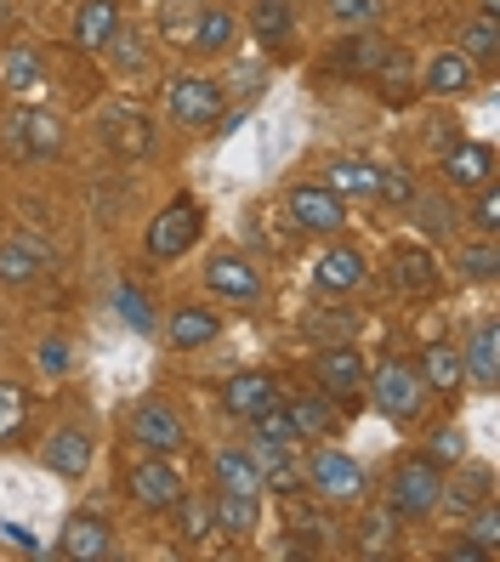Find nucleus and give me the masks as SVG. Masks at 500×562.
<instances>
[{
  "mask_svg": "<svg viewBox=\"0 0 500 562\" xmlns=\"http://www.w3.org/2000/svg\"><path fill=\"white\" fill-rule=\"evenodd\" d=\"M364 381H370V404H376L392 426H415V420H426L432 392H426V381H421L415 363H404V358H381V363H376V375H364Z\"/></svg>",
  "mask_w": 500,
  "mask_h": 562,
  "instance_id": "f257e3e1",
  "label": "nucleus"
},
{
  "mask_svg": "<svg viewBox=\"0 0 500 562\" xmlns=\"http://www.w3.org/2000/svg\"><path fill=\"white\" fill-rule=\"evenodd\" d=\"M302 472H308V494L324 506H364L370 501V472L358 467L342 449H302Z\"/></svg>",
  "mask_w": 500,
  "mask_h": 562,
  "instance_id": "f03ea898",
  "label": "nucleus"
},
{
  "mask_svg": "<svg viewBox=\"0 0 500 562\" xmlns=\"http://www.w3.org/2000/svg\"><path fill=\"white\" fill-rule=\"evenodd\" d=\"M444 501V467H432L426 454H404L387 477V506L404 522H426Z\"/></svg>",
  "mask_w": 500,
  "mask_h": 562,
  "instance_id": "7ed1b4c3",
  "label": "nucleus"
},
{
  "mask_svg": "<svg viewBox=\"0 0 500 562\" xmlns=\"http://www.w3.org/2000/svg\"><path fill=\"white\" fill-rule=\"evenodd\" d=\"M199 234H205V205L188 200V193H177V200L148 222L143 250H148V261H177V256H188L199 245Z\"/></svg>",
  "mask_w": 500,
  "mask_h": 562,
  "instance_id": "20e7f679",
  "label": "nucleus"
},
{
  "mask_svg": "<svg viewBox=\"0 0 500 562\" xmlns=\"http://www.w3.org/2000/svg\"><path fill=\"white\" fill-rule=\"evenodd\" d=\"M165 114L182 131H211V120L222 114V86L205 80V75H177L165 86Z\"/></svg>",
  "mask_w": 500,
  "mask_h": 562,
  "instance_id": "39448f33",
  "label": "nucleus"
},
{
  "mask_svg": "<svg viewBox=\"0 0 500 562\" xmlns=\"http://www.w3.org/2000/svg\"><path fill=\"white\" fill-rule=\"evenodd\" d=\"M182 472L171 467V454H148V460H137L131 467V477H125V494L137 501L143 512H171L177 501H182Z\"/></svg>",
  "mask_w": 500,
  "mask_h": 562,
  "instance_id": "423d86ee",
  "label": "nucleus"
},
{
  "mask_svg": "<svg viewBox=\"0 0 500 562\" xmlns=\"http://www.w3.org/2000/svg\"><path fill=\"white\" fill-rule=\"evenodd\" d=\"M131 443L148 449V454H182L188 449V426L171 404L159 398H143L137 409H131Z\"/></svg>",
  "mask_w": 500,
  "mask_h": 562,
  "instance_id": "0eeeda50",
  "label": "nucleus"
},
{
  "mask_svg": "<svg viewBox=\"0 0 500 562\" xmlns=\"http://www.w3.org/2000/svg\"><path fill=\"white\" fill-rule=\"evenodd\" d=\"M285 211H290V222L302 227V234H342V222H347V200L330 193L324 182H296Z\"/></svg>",
  "mask_w": 500,
  "mask_h": 562,
  "instance_id": "6e6552de",
  "label": "nucleus"
},
{
  "mask_svg": "<svg viewBox=\"0 0 500 562\" xmlns=\"http://www.w3.org/2000/svg\"><path fill=\"white\" fill-rule=\"evenodd\" d=\"M392 52V41H381L376 29H347V41H336L324 52V75H342V80H376L381 57Z\"/></svg>",
  "mask_w": 500,
  "mask_h": 562,
  "instance_id": "1a4fd4ad",
  "label": "nucleus"
},
{
  "mask_svg": "<svg viewBox=\"0 0 500 562\" xmlns=\"http://www.w3.org/2000/svg\"><path fill=\"white\" fill-rule=\"evenodd\" d=\"M7 143L23 159H52L63 148V120L52 109H12L7 114Z\"/></svg>",
  "mask_w": 500,
  "mask_h": 562,
  "instance_id": "9d476101",
  "label": "nucleus"
},
{
  "mask_svg": "<svg viewBox=\"0 0 500 562\" xmlns=\"http://www.w3.org/2000/svg\"><path fill=\"white\" fill-rule=\"evenodd\" d=\"M205 290L222 295V302H233V307H251V302H262V273L251 268L245 256L216 250V256L205 261Z\"/></svg>",
  "mask_w": 500,
  "mask_h": 562,
  "instance_id": "9b49d317",
  "label": "nucleus"
},
{
  "mask_svg": "<svg viewBox=\"0 0 500 562\" xmlns=\"http://www.w3.org/2000/svg\"><path fill=\"white\" fill-rule=\"evenodd\" d=\"M313 375L324 392H336V398H358L364 375H370V363H364V352L353 341H336V347H319L313 352Z\"/></svg>",
  "mask_w": 500,
  "mask_h": 562,
  "instance_id": "f8f14e48",
  "label": "nucleus"
},
{
  "mask_svg": "<svg viewBox=\"0 0 500 562\" xmlns=\"http://www.w3.org/2000/svg\"><path fill=\"white\" fill-rule=\"evenodd\" d=\"M114 551V528L109 517H97V512H75L69 522H63V535H57V557H69V562H103Z\"/></svg>",
  "mask_w": 500,
  "mask_h": 562,
  "instance_id": "ddd939ff",
  "label": "nucleus"
},
{
  "mask_svg": "<svg viewBox=\"0 0 500 562\" xmlns=\"http://www.w3.org/2000/svg\"><path fill=\"white\" fill-rule=\"evenodd\" d=\"M274 404H285V398H279V381L268 370H240L222 386V409L233 420H256L262 409H274Z\"/></svg>",
  "mask_w": 500,
  "mask_h": 562,
  "instance_id": "4468645a",
  "label": "nucleus"
},
{
  "mask_svg": "<svg viewBox=\"0 0 500 562\" xmlns=\"http://www.w3.org/2000/svg\"><path fill=\"white\" fill-rule=\"evenodd\" d=\"M103 143H109V154H120V159H143V154H154V120L143 114V109H103Z\"/></svg>",
  "mask_w": 500,
  "mask_h": 562,
  "instance_id": "2eb2a0df",
  "label": "nucleus"
},
{
  "mask_svg": "<svg viewBox=\"0 0 500 562\" xmlns=\"http://www.w3.org/2000/svg\"><path fill=\"white\" fill-rule=\"evenodd\" d=\"M392 284L398 295H410V302H432L438 295V261H432L426 245H398L392 250Z\"/></svg>",
  "mask_w": 500,
  "mask_h": 562,
  "instance_id": "dca6fc26",
  "label": "nucleus"
},
{
  "mask_svg": "<svg viewBox=\"0 0 500 562\" xmlns=\"http://www.w3.org/2000/svg\"><path fill=\"white\" fill-rule=\"evenodd\" d=\"M41 460H46L52 477L80 483L91 472V432H86V426H57V432L46 438V449H41Z\"/></svg>",
  "mask_w": 500,
  "mask_h": 562,
  "instance_id": "f3484780",
  "label": "nucleus"
},
{
  "mask_svg": "<svg viewBox=\"0 0 500 562\" xmlns=\"http://www.w3.org/2000/svg\"><path fill=\"white\" fill-rule=\"evenodd\" d=\"M460 363H466V381L495 392V381H500V324L495 318L473 324V336H466V347H460Z\"/></svg>",
  "mask_w": 500,
  "mask_h": 562,
  "instance_id": "a211bd4d",
  "label": "nucleus"
},
{
  "mask_svg": "<svg viewBox=\"0 0 500 562\" xmlns=\"http://www.w3.org/2000/svg\"><path fill=\"white\" fill-rule=\"evenodd\" d=\"M364 284V250L358 245H330L313 261V290L319 295H353Z\"/></svg>",
  "mask_w": 500,
  "mask_h": 562,
  "instance_id": "6ab92c4d",
  "label": "nucleus"
},
{
  "mask_svg": "<svg viewBox=\"0 0 500 562\" xmlns=\"http://www.w3.org/2000/svg\"><path fill=\"white\" fill-rule=\"evenodd\" d=\"M444 177H449V188H460V193H478V188L495 177V148H489V143H449V148H444Z\"/></svg>",
  "mask_w": 500,
  "mask_h": 562,
  "instance_id": "aec40b11",
  "label": "nucleus"
},
{
  "mask_svg": "<svg viewBox=\"0 0 500 562\" xmlns=\"http://www.w3.org/2000/svg\"><path fill=\"white\" fill-rule=\"evenodd\" d=\"M251 35L262 41V52L285 57L296 41V7L290 0H251Z\"/></svg>",
  "mask_w": 500,
  "mask_h": 562,
  "instance_id": "412c9836",
  "label": "nucleus"
},
{
  "mask_svg": "<svg viewBox=\"0 0 500 562\" xmlns=\"http://www.w3.org/2000/svg\"><path fill=\"white\" fill-rule=\"evenodd\" d=\"M256 454V472H262V494H285V501H290V494H308V472H302V454H296V449H251Z\"/></svg>",
  "mask_w": 500,
  "mask_h": 562,
  "instance_id": "4be33fe9",
  "label": "nucleus"
},
{
  "mask_svg": "<svg viewBox=\"0 0 500 562\" xmlns=\"http://www.w3.org/2000/svg\"><path fill=\"white\" fill-rule=\"evenodd\" d=\"M211 512H216V535L222 540H251L262 528V494H227V488H216Z\"/></svg>",
  "mask_w": 500,
  "mask_h": 562,
  "instance_id": "5701e85b",
  "label": "nucleus"
},
{
  "mask_svg": "<svg viewBox=\"0 0 500 562\" xmlns=\"http://www.w3.org/2000/svg\"><path fill=\"white\" fill-rule=\"evenodd\" d=\"M421 381H426V392L432 398H455V392L466 386V363H460V347H449V341H432L426 352H421Z\"/></svg>",
  "mask_w": 500,
  "mask_h": 562,
  "instance_id": "b1692460",
  "label": "nucleus"
},
{
  "mask_svg": "<svg viewBox=\"0 0 500 562\" xmlns=\"http://www.w3.org/2000/svg\"><path fill=\"white\" fill-rule=\"evenodd\" d=\"M216 336H222V313H211V307H177L171 318H165V341H171L177 352H199Z\"/></svg>",
  "mask_w": 500,
  "mask_h": 562,
  "instance_id": "393cba45",
  "label": "nucleus"
},
{
  "mask_svg": "<svg viewBox=\"0 0 500 562\" xmlns=\"http://www.w3.org/2000/svg\"><path fill=\"white\" fill-rule=\"evenodd\" d=\"M473 86H478V63L466 52H438L426 63V91L432 97H466Z\"/></svg>",
  "mask_w": 500,
  "mask_h": 562,
  "instance_id": "a878e982",
  "label": "nucleus"
},
{
  "mask_svg": "<svg viewBox=\"0 0 500 562\" xmlns=\"http://www.w3.org/2000/svg\"><path fill=\"white\" fill-rule=\"evenodd\" d=\"M114 29H120V0H80V12H75V46L80 52H103Z\"/></svg>",
  "mask_w": 500,
  "mask_h": 562,
  "instance_id": "bb28decb",
  "label": "nucleus"
},
{
  "mask_svg": "<svg viewBox=\"0 0 500 562\" xmlns=\"http://www.w3.org/2000/svg\"><path fill=\"white\" fill-rule=\"evenodd\" d=\"M376 182H381V165H370V159H336V165H324V188L342 193V200H376Z\"/></svg>",
  "mask_w": 500,
  "mask_h": 562,
  "instance_id": "cd10ccee",
  "label": "nucleus"
},
{
  "mask_svg": "<svg viewBox=\"0 0 500 562\" xmlns=\"http://www.w3.org/2000/svg\"><path fill=\"white\" fill-rule=\"evenodd\" d=\"M211 477L227 494H262V472H256V454L251 449H216L211 454Z\"/></svg>",
  "mask_w": 500,
  "mask_h": 562,
  "instance_id": "c85d7f7f",
  "label": "nucleus"
},
{
  "mask_svg": "<svg viewBox=\"0 0 500 562\" xmlns=\"http://www.w3.org/2000/svg\"><path fill=\"white\" fill-rule=\"evenodd\" d=\"M233 41H240V23H233V12L227 7H199V23H193V52L199 57H222V52H233Z\"/></svg>",
  "mask_w": 500,
  "mask_h": 562,
  "instance_id": "c756f323",
  "label": "nucleus"
},
{
  "mask_svg": "<svg viewBox=\"0 0 500 562\" xmlns=\"http://www.w3.org/2000/svg\"><path fill=\"white\" fill-rule=\"evenodd\" d=\"M398 540H404V517L392 506H370L358 517V551L364 557H387V551H398Z\"/></svg>",
  "mask_w": 500,
  "mask_h": 562,
  "instance_id": "7c9ffc66",
  "label": "nucleus"
},
{
  "mask_svg": "<svg viewBox=\"0 0 500 562\" xmlns=\"http://www.w3.org/2000/svg\"><path fill=\"white\" fill-rule=\"evenodd\" d=\"M46 268V250L29 245V239H0V284H35Z\"/></svg>",
  "mask_w": 500,
  "mask_h": 562,
  "instance_id": "2f4dec72",
  "label": "nucleus"
},
{
  "mask_svg": "<svg viewBox=\"0 0 500 562\" xmlns=\"http://www.w3.org/2000/svg\"><path fill=\"white\" fill-rule=\"evenodd\" d=\"M171 512H177V528H182V540H188V546H211V540H216V512H211V494H193V488H182V501H177Z\"/></svg>",
  "mask_w": 500,
  "mask_h": 562,
  "instance_id": "473e14b6",
  "label": "nucleus"
},
{
  "mask_svg": "<svg viewBox=\"0 0 500 562\" xmlns=\"http://www.w3.org/2000/svg\"><path fill=\"white\" fill-rule=\"evenodd\" d=\"M0 75H7V91H12V97H35V91L46 86V63H41L35 46H7Z\"/></svg>",
  "mask_w": 500,
  "mask_h": 562,
  "instance_id": "72a5a7b5",
  "label": "nucleus"
},
{
  "mask_svg": "<svg viewBox=\"0 0 500 562\" xmlns=\"http://www.w3.org/2000/svg\"><path fill=\"white\" fill-rule=\"evenodd\" d=\"M466 467V460H460ZM484 501H495V472L489 467H466V477H455V483H444V501L438 506H449V512H473V506H484Z\"/></svg>",
  "mask_w": 500,
  "mask_h": 562,
  "instance_id": "f704fd0d",
  "label": "nucleus"
},
{
  "mask_svg": "<svg viewBox=\"0 0 500 562\" xmlns=\"http://www.w3.org/2000/svg\"><path fill=\"white\" fill-rule=\"evenodd\" d=\"M285 415L296 420V432H302V438H330L342 426V415L330 409L324 398H313V392H308V398H285Z\"/></svg>",
  "mask_w": 500,
  "mask_h": 562,
  "instance_id": "c9c22d12",
  "label": "nucleus"
},
{
  "mask_svg": "<svg viewBox=\"0 0 500 562\" xmlns=\"http://www.w3.org/2000/svg\"><path fill=\"white\" fill-rule=\"evenodd\" d=\"M302 336L313 347H336V341H353L358 336V318L347 307H324V313H308L302 318Z\"/></svg>",
  "mask_w": 500,
  "mask_h": 562,
  "instance_id": "e433bc0d",
  "label": "nucleus"
},
{
  "mask_svg": "<svg viewBox=\"0 0 500 562\" xmlns=\"http://www.w3.org/2000/svg\"><path fill=\"white\" fill-rule=\"evenodd\" d=\"M251 432H256V443L262 449H296V454H302V432H296V420L285 415V404H274V409H262L256 420H251Z\"/></svg>",
  "mask_w": 500,
  "mask_h": 562,
  "instance_id": "4c0bfd02",
  "label": "nucleus"
},
{
  "mask_svg": "<svg viewBox=\"0 0 500 562\" xmlns=\"http://www.w3.org/2000/svg\"><path fill=\"white\" fill-rule=\"evenodd\" d=\"M103 52H109V63L120 75H143L148 69V35H143V29H114Z\"/></svg>",
  "mask_w": 500,
  "mask_h": 562,
  "instance_id": "58836bf2",
  "label": "nucleus"
},
{
  "mask_svg": "<svg viewBox=\"0 0 500 562\" xmlns=\"http://www.w3.org/2000/svg\"><path fill=\"white\" fill-rule=\"evenodd\" d=\"M460 52L473 57V63H484V69H495V52H500V23L495 18H473L460 29Z\"/></svg>",
  "mask_w": 500,
  "mask_h": 562,
  "instance_id": "ea45409f",
  "label": "nucleus"
},
{
  "mask_svg": "<svg viewBox=\"0 0 500 562\" xmlns=\"http://www.w3.org/2000/svg\"><path fill=\"white\" fill-rule=\"evenodd\" d=\"M193 23H199V0H165V7H159V41L188 46L193 41Z\"/></svg>",
  "mask_w": 500,
  "mask_h": 562,
  "instance_id": "a19ab883",
  "label": "nucleus"
},
{
  "mask_svg": "<svg viewBox=\"0 0 500 562\" xmlns=\"http://www.w3.org/2000/svg\"><path fill=\"white\" fill-rule=\"evenodd\" d=\"M455 268H460V279H473V284H489V279L500 273V250H495V239H473V245H460Z\"/></svg>",
  "mask_w": 500,
  "mask_h": 562,
  "instance_id": "79ce46f5",
  "label": "nucleus"
},
{
  "mask_svg": "<svg viewBox=\"0 0 500 562\" xmlns=\"http://www.w3.org/2000/svg\"><path fill=\"white\" fill-rule=\"evenodd\" d=\"M324 18L336 29H376L381 23V0H324Z\"/></svg>",
  "mask_w": 500,
  "mask_h": 562,
  "instance_id": "37998d69",
  "label": "nucleus"
},
{
  "mask_svg": "<svg viewBox=\"0 0 500 562\" xmlns=\"http://www.w3.org/2000/svg\"><path fill=\"white\" fill-rule=\"evenodd\" d=\"M114 307H120V318L131 324V329H143V336H154V302H148V290H137V284H120L114 290Z\"/></svg>",
  "mask_w": 500,
  "mask_h": 562,
  "instance_id": "c03bdc74",
  "label": "nucleus"
},
{
  "mask_svg": "<svg viewBox=\"0 0 500 562\" xmlns=\"http://www.w3.org/2000/svg\"><path fill=\"white\" fill-rule=\"evenodd\" d=\"M23 420H29V392L18 381H0V443L18 438Z\"/></svg>",
  "mask_w": 500,
  "mask_h": 562,
  "instance_id": "a18cd8bd",
  "label": "nucleus"
},
{
  "mask_svg": "<svg viewBox=\"0 0 500 562\" xmlns=\"http://www.w3.org/2000/svg\"><path fill=\"white\" fill-rule=\"evenodd\" d=\"M466 517H473V528H466V540H473L484 557H495V551H500V506H495V501H484V506H473Z\"/></svg>",
  "mask_w": 500,
  "mask_h": 562,
  "instance_id": "49530a36",
  "label": "nucleus"
},
{
  "mask_svg": "<svg viewBox=\"0 0 500 562\" xmlns=\"http://www.w3.org/2000/svg\"><path fill=\"white\" fill-rule=\"evenodd\" d=\"M410 211H415V222H421V234H432V239H444L449 227H455V211H449V200H432V193H415V200H410Z\"/></svg>",
  "mask_w": 500,
  "mask_h": 562,
  "instance_id": "de8ad7c7",
  "label": "nucleus"
},
{
  "mask_svg": "<svg viewBox=\"0 0 500 562\" xmlns=\"http://www.w3.org/2000/svg\"><path fill=\"white\" fill-rule=\"evenodd\" d=\"M426 460L432 467H460L466 460V432L460 426H438V432L426 438Z\"/></svg>",
  "mask_w": 500,
  "mask_h": 562,
  "instance_id": "09e8293b",
  "label": "nucleus"
},
{
  "mask_svg": "<svg viewBox=\"0 0 500 562\" xmlns=\"http://www.w3.org/2000/svg\"><path fill=\"white\" fill-rule=\"evenodd\" d=\"M376 200H381V205H410V200H415V182H410V171H398V165H381Z\"/></svg>",
  "mask_w": 500,
  "mask_h": 562,
  "instance_id": "8fccbe9b",
  "label": "nucleus"
},
{
  "mask_svg": "<svg viewBox=\"0 0 500 562\" xmlns=\"http://www.w3.org/2000/svg\"><path fill=\"white\" fill-rule=\"evenodd\" d=\"M473 227H478L484 239H495V234H500V188H495V182H484V188H478V205H473Z\"/></svg>",
  "mask_w": 500,
  "mask_h": 562,
  "instance_id": "3c124183",
  "label": "nucleus"
},
{
  "mask_svg": "<svg viewBox=\"0 0 500 562\" xmlns=\"http://www.w3.org/2000/svg\"><path fill=\"white\" fill-rule=\"evenodd\" d=\"M35 363H41V375H46V381H63V375L75 370V347H69V341H41Z\"/></svg>",
  "mask_w": 500,
  "mask_h": 562,
  "instance_id": "603ef678",
  "label": "nucleus"
},
{
  "mask_svg": "<svg viewBox=\"0 0 500 562\" xmlns=\"http://www.w3.org/2000/svg\"><path fill=\"white\" fill-rule=\"evenodd\" d=\"M7 540H12L18 551H41V540H35V535H29V528H18V522L7 528Z\"/></svg>",
  "mask_w": 500,
  "mask_h": 562,
  "instance_id": "864d4df0",
  "label": "nucleus"
},
{
  "mask_svg": "<svg viewBox=\"0 0 500 562\" xmlns=\"http://www.w3.org/2000/svg\"><path fill=\"white\" fill-rule=\"evenodd\" d=\"M444 562H484V551L466 540V546H455V551H444Z\"/></svg>",
  "mask_w": 500,
  "mask_h": 562,
  "instance_id": "5fc2aeb1",
  "label": "nucleus"
},
{
  "mask_svg": "<svg viewBox=\"0 0 500 562\" xmlns=\"http://www.w3.org/2000/svg\"><path fill=\"white\" fill-rule=\"evenodd\" d=\"M484 18H500V0H484Z\"/></svg>",
  "mask_w": 500,
  "mask_h": 562,
  "instance_id": "6e6d98bb",
  "label": "nucleus"
},
{
  "mask_svg": "<svg viewBox=\"0 0 500 562\" xmlns=\"http://www.w3.org/2000/svg\"><path fill=\"white\" fill-rule=\"evenodd\" d=\"M7 12H12V7H7V0H0V23H7Z\"/></svg>",
  "mask_w": 500,
  "mask_h": 562,
  "instance_id": "4d7b16f0",
  "label": "nucleus"
}]
</instances>
